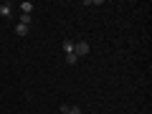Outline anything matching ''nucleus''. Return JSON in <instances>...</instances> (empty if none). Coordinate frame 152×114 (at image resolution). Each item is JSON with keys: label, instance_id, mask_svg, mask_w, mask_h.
I'll return each instance as SVG.
<instances>
[{"label": "nucleus", "instance_id": "1", "mask_svg": "<svg viewBox=\"0 0 152 114\" xmlns=\"http://www.w3.org/2000/svg\"><path fill=\"white\" fill-rule=\"evenodd\" d=\"M86 53H89V43H86V41H79V43H74V56H76V58H84Z\"/></svg>", "mask_w": 152, "mask_h": 114}, {"label": "nucleus", "instance_id": "2", "mask_svg": "<svg viewBox=\"0 0 152 114\" xmlns=\"http://www.w3.org/2000/svg\"><path fill=\"white\" fill-rule=\"evenodd\" d=\"M10 8H13L10 3H3V5H0V15H3V18H8V15H10V13H13Z\"/></svg>", "mask_w": 152, "mask_h": 114}, {"label": "nucleus", "instance_id": "3", "mask_svg": "<svg viewBox=\"0 0 152 114\" xmlns=\"http://www.w3.org/2000/svg\"><path fill=\"white\" fill-rule=\"evenodd\" d=\"M20 10H23V15H31V13H33V3H28V0L20 3Z\"/></svg>", "mask_w": 152, "mask_h": 114}, {"label": "nucleus", "instance_id": "4", "mask_svg": "<svg viewBox=\"0 0 152 114\" xmlns=\"http://www.w3.org/2000/svg\"><path fill=\"white\" fill-rule=\"evenodd\" d=\"M28 33H31V28H28V26H20V23L15 26V36H28Z\"/></svg>", "mask_w": 152, "mask_h": 114}, {"label": "nucleus", "instance_id": "5", "mask_svg": "<svg viewBox=\"0 0 152 114\" xmlns=\"http://www.w3.org/2000/svg\"><path fill=\"white\" fill-rule=\"evenodd\" d=\"M64 51L66 53H74V41H64Z\"/></svg>", "mask_w": 152, "mask_h": 114}, {"label": "nucleus", "instance_id": "6", "mask_svg": "<svg viewBox=\"0 0 152 114\" xmlns=\"http://www.w3.org/2000/svg\"><path fill=\"white\" fill-rule=\"evenodd\" d=\"M66 64H71V66H74V64H79V58H76L74 53H66Z\"/></svg>", "mask_w": 152, "mask_h": 114}, {"label": "nucleus", "instance_id": "7", "mask_svg": "<svg viewBox=\"0 0 152 114\" xmlns=\"http://www.w3.org/2000/svg\"><path fill=\"white\" fill-rule=\"evenodd\" d=\"M66 114H81V109L79 107H66Z\"/></svg>", "mask_w": 152, "mask_h": 114}, {"label": "nucleus", "instance_id": "8", "mask_svg": "<svg viewBox=\"0 0 152 114\" xmlns=\"http://www.w3.org/2000/svg\"><path fill=\"white\" fill-rule=\"evenodd\" d=\"M20 26H31V15H20Z\"/></svg>", "mask_w": 152, "mask_h": 114}]
</instances>
